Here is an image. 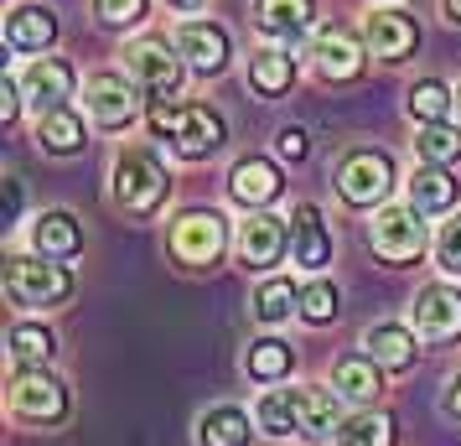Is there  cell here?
I'll return each instance as SVG.
<instances>
[{
    "label": "cell",
    "instance_id": "obj_1",
    "mask_svg": "<svg viewBox=\"0 0 461 446\" xmlns=\"http://www.w3.org/2000/svg\"><path fill=\"white\" fill-rule=\"evenodd\" d=\"M150 130L171 141L176 156H187V161H203L212 150L223 146V120L212 114L208 105H176V99H156L150 105Z\"/></svg>",
    "mask_w": 461,
    "mask_h": 446
},
{
    "label": "cell",
    "instance_id": "obj_2",
    "mask_svg": "<svg viewBox=\"0 0 461 446\" xmlns=\"http://www.w3.org/2000/svg\"><path fill=\"white\" fill-rule=\"evenodd\" d=\"M167 187H171V177L150 150H140V146L120 150V161H114V203L125 213L150 218V213L167 203Z\"/></svg>",
    "mask_w": 461,
    "mask_h": 446
},
{
    "label": "cell",
    "instance_id": "obj_3",
    "mask_svg": "<svg viewBox=\"0 0 461 446\" xmlns=\"http://www.w3.org/2000/svg\"><path fill=\"white\" fill-rule=\"evenodd\" d=\"M11 410L22 415V421H37V425H58L68 415V389L63 379H52L42 363H22L16 374H11Z\"/></svg>",
    "mask_w": 461,
    "mask_h": 446
},
{
    "label": "cell",
    "instance_id": "obj_4",
    "mask_svg": "<svg viewBox=\"0 0 461 446\" xmlns=\"http://www.w3.org/2000/svg\"><path fill=\"white\" fill-rule=\"evenodd\" d=\"M73 291V276L63 265H47L32 255H11L5 259V296L16 306H58Z\"/></svg>",
    "mask_w": 461,
    "mask_h": 446
},
{
    "label": "cell",
    "instance_id": "obj_5",
    "mask_svg": "<svg viewBox=\"0 0 461 446\" xmlns=\"http://www.w3.org/2000/svg\"><path fill=\"white\" fill-rule=\"evenodd\" d=\"M389 187H394V161L384 150H353V156H342L337 192H342L348 208H374V203L389 197Z\"/></svg>",
    "mask_w": 461,
    "mask_h": 446
},
{
    "label": "cell",
    "instance_id": "obj_6",
    "mask_svg": "<svg viewBox=\"0 0 461 446\" xmlns=\"http://www.w3.org/2000/svg\"><path fill=\"white\" fill-rule=\"evenodd\" d=\"M368 239H374V255H384L389 265L420 259V250H425V223H420V208H384L374 223H368Z\"/></svg>",
    "mask_w": 461,
    "mask_h": 446
},
{
    "label": "cell",
    "instance_id": "obj_7",
    "mask_svg": "<svg viewBox=\"0 0 461 446\" xmlns=\"http://www.w3.org/2000/svg\"><path fill=\"white\" fill-rule=\"evenodd\" d=\"M223 244H229V229H223V218L212 208L182 213L176 229H171V250H176V259H187V265H212V259L223 255Z\"/></svg>",
    "mask_w": 461,
    "mask_h": 446
},
{
    "label": "cell",
    "instance_id": "obj_8",
    "mask_svg": "<svg viewBox=\"0 0 461 446\" xmlns=\"http://www.w3.org/2000/svg\"><path fill=\"white\" fill-rule=\"evenodd\" d=\"M84 109L104 130H125L130 120H135V109H140L135 78H125V73H94V78L84 84Z\"/></svg>",
    "mask_w": 461,
    "mask_h": 446
},
{
    "label": "cell",
    "instance_id": "obj_9",
    "mask_svg": "<svg viewBox=\"0 0 461 446\" xmlns=\"http://www.w3.org/2000/svg\"><path fill=\"white\" fill-rule=\"evenodd\" d=\"M410 322H415V332L425 342L461 338V291L456 286H430V291H420Z\"/></svg>",
    "mask_w": 461,
    "mask_h": 446
},
{
    "label": "cell",
    "instance_id": "obj_10",
    "mask_svg": "<svg viewBox=\"0 0 461 446\" xmlns=\"http://www.w3.org/2000/svg\"><path fill=\"white\" fill-rule=\"evenodd\" d=\"M285 218H275V213H249L244 218V229H239V265L244 270H270L280 265L285 255Z\"/></svg>",
    "mask_w": 461,
    "mask_h": 446
},
{
    "label": "cell",
    "instance_id": "obj_11",
    "mask_svg": "<svg viewBox=\"0 0 461 446\" xmlns=\"http://www.w3.org/2000/svg\"><path fill=\"white\" fill-rule=\"evenodd\" d=\"M125 68H130V78L146 88V94H156V99L176 94V84H182V52H167L161 42L130 47V52H125Z\"/></svg>",
    "mask_w": 461,
    "mask_h": 446
},
{
    "label": "cell",
    "instance_id": "obj_12",
    "mask_svg": "<svg viewBox=\"0 0 461 446\" xmlns=\"http://www.w3.org/2000/svg\"><path fill=\"white\" fill-rule=\"evenodd\" d=\"M73 84H78V73H73L63 58H32V68L22 73V88H26V99L37 105V114L68 109V99H73Z\"/></svg>",
    "mask_w": 461,
    "mask_h": 446
},
{
    "label": "cell",
    "instance_id": "obj_13",
    "mask_svg": "<svg viewBox=\"0 0 461 446\" xmlns=\"http://www.w3.org/2000/svg\"><path fill=\"white\" fill-rule=\"evenodd\" d=\"M176 52L197 73H223V63H229V32L212 26V22H187L176 32Z\"/></svg>",
    "mask_w": 461,
    "mask_h": 446
},
{
    "label": "cell",
    "instance_id": "obj_14",
    "mask_svg": "<svg viewBox=\"0 0 461 446\" xmlns=\"http://www.w3.org/2000/svg\"><path fill=\"white\" fill-rule=\"evenodd\" d=\"M312 16H316V0H254V26L285 47L312 26Z\"/></svg>",
    "mask_w": 461,
    "mask_h": 446
},
{
    "label": "cell",
    "instance_id": "obj_15",
    "mask_svg": "<svg viewBox=\"0 0 461 446\" xmlns=\"http://www.w3.org/2000/svg\"><path fill=\"white\" fill-rule=\"evenodd\" d=\"M291 250H295V265H306V270H321L332 259V234H327V223H321V213L312 203H301L291 213Z\"/></svg>",
    "mask_w": 461,
    "mask_h": 446
},
{
    "label": "cell",
    "instance_id": "obj_16",
    "mask_svg": "<svg viewBox=\"0 0 461 446\" xmlns=\"http://www.w3.org/2000/svg\"><path fill=\"white\" fill-rule=\"evenodd\" d=\"M420 32L410 22V11H374L368 16V47H374V58L384 63H399L404 52H415Z\"/></svg>",
    "mask_w": 461,
    "mask_h": 446
},
{
    "label": "cell",
    "instance_id": "obj_17",
    "mask_svg": "<svg viewBox=\"0 0 461 446\" xmlns=\"http://www.w3.org/2000/svg\"><path fill=\"white\" fill-rule=\"evenodd\" d=\"M5 42L16 47V52H37L42 58L47 47L58 42V16L47 5H22V11L5 16Z\"/></svg>",
    "mask_w": 461,
    "mask_h": 446
},
{
    "label": "cell",
    "instance_id": "obj_18",
    "mask_svg": "<svg viewBox=\"0 0 461 446\" xmlns=\"http://www.w3.org/2000/svg\"><path fill=\"white\" fill-rule=\"evenodd\" d=\"M312 58H316V68H321V78H337V84L363 73V52H357V42L342 32V26H332V32H316Z\"/></svg>",
    "mask_w": 461,
    "mask_h": 446
},
{
    "label": "cell",
    "instance_id": "obj_19",
    "mask_svg": "<svg viewBox=\"0 0 461 446\" xmlns=\"http://www.w3.org/2000/svg\"><path fill=\"white\" fill-rule=\"evenodd\" d=\"M229 192L244 203V208H265V203H275V197H280V171H275L270 161L249 156V161H239V167H233Z\"/></svg>",
    "mask_w": 461,
    "mask_h": 446
},
{
    "label": "cell",
    "instance_id": "obj_20",
    "mask_svg": "<svg viewBox=\"0 0 461 446\" xmlns=\"http://www.w3.org/2000/svg\"><path fill=\"white\" fill-rule=\"evenodd\" d=\"M363 348H368V359L378 369H410L415 363V332L410 327H399V322H378L363 332Z\"/></svg>",
    "mask_w": 461,
    "mask_h": 446
},
{
    "label": "cell",
    "instance_id": "obj_21",
    "mask_svg": "<svg viewBox=\"0 0 461 446\" xmlns=\"http://www.w3.org/2000/svg\"><path fill=\"white\" fill-rule=\"evenodd\" d=\"M32 244H37V255L68 259V255H78V244H84V229H78V218H73V213L52 208V213H42V218L32 223Z\"/></svg>",
    "mask_w": 461,
    "mask_h": 446
},
{
    "label": "cell",
    "instance_id": "obj_22",
    "mask_svg": "<svg viewBox=\"0 0 461 446\" xmlns=\"http://www.w3.org/2000/svg\"><path fill=\"white\" fill-rule=\"evenodd\" d=\"M456 203V177L446 167H415V177H410V208H420V213H446Z\"/></svg>",
    "mask_w": 461,
    "mask_h": 446
},
{
    "label": "cell",
    "instance_id": "obj_23",
    "mask_svg": "<svg viewBox=\"0 0 461 446\" xmlns=\"http://www.w3.org/2000/svg\"><path fill=\"white\" fill-rule=\"evenodd\" d=\"M254 421L270 436H301V389H270V395H259Z\"/></svg>",
    "mask_w": 461,
    "mask_h": 446
},
{
    "label": "cell",
    "instance_id": "obj_24",
    "mask_svg": "<svg viewBox=\"0 0 461 446\" xmlns=\"http://www.w3.org/2000/svg\"><path fill=\"white\" fill-rule=\"evenodd\" d=\"M342 415H337V389H321V384H301V436H332Z\"/></svg>",
    "mask_w": 461,
    "mask_h": 446
},
{
    "label": "cell",
    "instance_id": "obj_25",
    "mask_svg": "<svg viewBox=\"0 0 461 446\" xmlns=\"http://www.w3.org/2000/svg\"><path fill=\"white\" fill-rule=\"evenodd\" d=\"M197 446H249V415L239 405H218L197 421Z\"/></svg>",
    "mask_w": 461,
    "mask_h": 446
},
{
    "label": "cell",
    "instance_id": "obj_26",
    "mask_svg": "<svg viewBox=\"0 0 461 446\" xmlns=\"http://www.w3.org/2000/svg\"><path fill=\"white\" fill-rule=\"evenodd\" d=\"M332 389L342 395V400L368 405L378 389H384V384H378V363L368 359V353H363V359H342V363L332 369Z\"/></svg>",
    "mask_w": 461,
    "mask_h": 446
},
{
    "label": "cell",
    "instance_id": "obj_27",
    "mask_svg": "<svg viewBox=\"0 0 461 446\" xmlns=\"http://www.w3.org/2000/svg\"><path fill=\"white\" fill-rule=\"evenodd\" d=\"M37 141L52 156H73V150H84V120L73 109H52V114L37 120Z\"/></svg>",
    "mask_w": 461,
    "mask_h": 446
},
{
    "label": "cell",
    "instance_id": "obj_28",
    "mask_svg": "<svg viewBox=\"0 0 461 446\" xmlns=\"http://www.w3.org/2000/svg\"><path fill=\"white\" fill-rule=\"evenodd\" d=\"M249 84L259 88V94H285V88L295 84V58H291V47H265V52L249 63Z\"/></svg>",
    "mask_w": 461,
    "mask_h": 446
},
{
    "label": "cell",
    "instance_id": "obj_29",
    "mask_svg": "<svg viewBox=\"0 0 461 446\" xmlns=\"http://www.w3.org/2000/svg\"><path fill=\"white\" fill-rule=\"evenodd\" d=\"M291 342H280V338H265V342H249V353H244V369H249V379L259 384H275V379H285L291 374Z\"/></svg>",
    "mask_w": 461,
    "mask_h": 446
},
{
    "label": "cell",
    "instance_id": "obj_30",
    "mask_svg": "<svg viewBox=\"0 0 461 446\" xmlns=\"http://www.w3.org/2000/svg\"><path fill=\"white\" fill-rule=\"evenodd\" d=\"M337 446H394V421L378 410H357L337 425Z\"/></svg>",
    "mask_w": 461,
    "mask_h": 446
},
{
    "label": "cell",
    "instance_id": "obj_31",
    "mask_svg": "<svg viewBox=\"0 0 461 446\" xmlns=\"http://www.w3.org/2000/svg\"><path fill=\"white\" fill-rule=\"evenodd\" d=\"M291 312H301V291H295L291 280H265L254 291V317L265 322V327H280Z\"/></svg>",
    "mask_w": 461,
    "mask_h": 446
},
{
    "label": "cell",
    "instance_id": "obj_32",
    "mask_svg": "<svg viewBox=\"0 0 461 446\" xmlns=\"http://www.w3.org/2000/svg\"><path fill=\"white\" fill-rule=\"evenodd\" d=\"M5 342H11V359L16 363H47L52 353H58V338L47 332L42 322H16Z\"/></svg>",
    "mask_w": 461,
    "mask_h": 446
},
{
    "label": "cell",
    "instance_id": "obj_33",
    "mask_svg": "<svg viewBox=\"0 0 461 446\" xmlns=\"http://www.w3.org/2000/svg\"><path fill=\"white\" fill-rule=\"evenodd\" d=\"M415 150H420V161H430V167H451V161H461V130L446 125V120L440 125H425Z\"/></svg>",
    "mask_w": 461,
    "mask_h": 446
},
{
    "label": "cell",
    "instance_id": "obj_34",
    "mask_svg": "<svg viewBox=\"0 0 461 446\" xmlns=\"http://www.w3.org/2000/svg\"><path fill=\"white\" fill-rule=\"evenodd\" d=\"M451 105H456V94L446 84H436V78H425V84L410 88V114L425 120V125H440V120L451 114Z\"/></svg>",
    "mask_w": 461,
    "mask_h": 446
},
{
    "label": "cell",
    "instance_id": "obj_35",
    "mask_svg": "<svg viewBox=\"0 0 461 446\" xmlns=\"http://www.w3.org/2000/svg\"><path fill=\"white\" fill-rule=\"evenodd\" d=\"M301 317L312 322V327H327V322L337 317V286H327V280H312V286L301 291Z\"/></svg>",
    "mask_w": 461,
    "mask_h": 446
},
{
    "label": "cell",
    "instance_id": "obj_36",
    "mask_svg": "<svg viewBox=\"0 0 461 446\" xmlns=\"http://www.w3.org/2000/svg\"><path fill=\"white\" fill-rule=\"evenodd\" d=\"M436 259H440V270H446V276H461V213L446 223V229H440Z\"/></svg>",
    "mask_w": 461,
    "mask_h": 446
},
{
    "label": "cell",
    "instance_id": "obj_37",
    "mask_svg": "<svg viewBox=\"0 0 461 446\" xmlns=\"http://www.w3.org/2000/svg\"><path fill=\"white\" fill-rule=\"evenodd\" d=\"M94 11L104 26H135L146 16V0H94Z\"/></svg>",
    "mask_w": 461,
    "mask_h": 446
},
{
    "label": "cell",
    "instance_id": "obj_38",
    "mask_svg": "<svg viewBox=\"0 0 461 446\" xmlns=\"http://www.w3.org/2000/svg\"><path fill=\"white\" fill-rule=\"evenodd\" d=\"M275 146H280L285 161H306V130H280V141H275Z\"/></svg>",
    "mask_w": 461,
    "mask_h": 446
},
{
    "label": "cell",
    "instance_id": "obj_39",
    "mask_svg": "<svg viewBox=\"0 0 461 446\" xmlns=\"http://www.w3.org/2000/svg\"><path fill=\"white\" fill-rule=\"evenodd\" d=\"M0 125H16V78H0Z\"/></svg>",
    "mask_w": 461,
    "mask_h": 446
},
{
    "label": "cell",
    "instance_id": "obj_40",
    "mask_svg": "<svg viewBox=\"0 0 461 446\" xmlns=\"http://www.w3.org/2000/svg\"><path fill=\"white\" fill-rule=\"evenodd\" d=\"M446 410H451V415L461 421V374L451 379V389H446Z\"/></svg>",
    "mask_w": 461,
    "mask_h": 446
},
{
    "label": "cell",
    "instance_id": "obj_41",
    "mask_svg": "<svg viewBox=\"0 0 461 446\" xmlns=\"http://www.w3.org/2000/svg\"><path fill=\"white\" fill-rule=\"evenodd\" d=\"M440 11H446V22L461 26V0H440Z\"/></svg>",
    "mask_w": 461,
    "mask_h": 446
},
{
    "label": "cell",
    "instance_id": "obj_42",
    "mask_svg": "<svg viewBox=\"0 0 461 446\" xmlns=\"http://www.w3.org/2000/svg\"><path fill=\"white\" fill-rule=\"evenodd\" d=\"M167 5H176V11H197V5H208V0H167Z\"/></svg>",
    "mask_w": 461,
    "mask_h": 446
},
{
    "label": "cell",
    "instance_id": "obj_43",
    "mask_svg": "<svg viewBox=\"0 0 461 446\" xmlns=\"http://www.w3.org/2000/svg\"><path fill=\"white\" fill-rule=\"evenodd\" d=\"M456 114H461V84H456Z\"/></svg>",
    "mask_w": 461,
    "mask_h": 446
}]
</instances>
